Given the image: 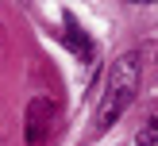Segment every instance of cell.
Instances as JSON below:
<instances>
[{
  "label": "cell",
  "instance_id": "6da1fadb",
  "mask_svg": "<svg viewBox=\"0 0 158 146\" xmlns=\"http://www.w3.org/2000/svg\"><path fill=\"white\" fill-rule=\"evenodd\" d=\"M139 73H143V61H139L135 50L120 54L108 69V81H104V100L97 108V131H108L123 112L131 108L135 100V89H139Z\"/></svg>",
  "mask_w": 158,
  "mask_h": 146
},
{
  "label": "cell",
  "instance_id": "7a4b0ae2",
  "mask_svg": "<svg viewBox=\"0 0 158 146\" xmlns=\"http://www.w3.org/2000/svg\"><path fill=\"white\" fill-rule=\"evenodd\" d=\"M50 119H54V104L46 96H35L27 104V142L31 146H43L50 138Z\"/></svg>",
  "mask_w": 158,
  "mask_h": 146
},
{
  "label": "cell",
  "instance_id": "3957f363",
  "mask_svg": "<svg viewBox=\"0 0 158 146\" xmlns=\"http://www.w3.org/2000/svg\"><path fill=\"white\" fill-rule=\"evenodd\" d=\"M135 146H158V112L151 115V119L139 127V135H135Z\"/></svg>",
  "mask_w": 158,
  "mask_h": 146
}]
</instances>
